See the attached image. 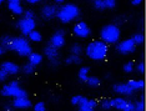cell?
I'll return each mask as SVG.
<instances>
[{
  "mask_svg": "<svg viewBox=\"0 0 146 111\" xmlns=\"http://www.w3.org/2000/svg\"><path fill=\"white\" fill-rule=\"evenodd\" d=\"M122 111H135V105L132 102H129L126 104V106H125V109L122 110Z\"/></svg>",
  "mask_w": 146,
  "mask_h": 111,
  "instance_id": "1f68e13d",
  "label": "cell"
},
{
  "mask_svg": "<svg viewBox=\"0 0 146 111\" xmlns=\"http://www.w3.org/2000/svg\"><path fill=\"white\" fill-rule=\"evenodd\" d=\"M101 106H102V109H105V110H109V109H111V107H112L110 100H105V101H102Z\"/></svg>",
  "mask_w": 146,
  "mask_h": 111,
  "instance_id": "d6a6232c",
  "label": "cell"
},
{
  "mask_svg": "<svg viewBox=\"0 0 146 111\" xmlns=\"http://www.w3.org/2000/svg\"><path fill=\"white\" fill-rule=\"evenodd\" d=\"M144 109H145L144 100H140L139 102H136V105H135V111H144Z\"/></svg>",
  "mask_w": 146,
  "mask_h": 111,
  "instance_id": "83f0119b",
  "label": "cell"
},
{
  "mask_svg": "<svg viewBox=\"0 0 146 111\" xmlns=\"http://www.w3.org/2000/svg\"><path fill=\"white\" fill-rule=\"evenodd\" d=\"M74 33L78 36H80V38H88L90 35V28L88 26L86 23L80 21L74 26Z\"/></svg>",
  "mask_w": 146,
  "mask_h": 111,
  "instance_id": "9c48e42d",
  "label": "cell"
},
{
  "mask_svg": "<svg viewBox=\"0 0 146 111\" xmlns=\"http://www.w3.org/2000/svg\"><path fill=\"white\" fill-rule=\"evenodd\" d=\"M131 1H132V4L134 5H139L141 3V0H131Z\"/></svg>",
  "mask_w": 146,
  "mask_h": 111,
  "instance_id": "f35d334b",
  "label": "cell"
},
{
  "mask_svg": "<svg viewBox=\"0 0 146 111\" xmlns=\"http://www.w3.org/2000/svg\"><path fill=\"white\" fill-rule=\"evenodd\" d=\"M3 1H4V0H0V5H1V3H3Z\"/></svg>",
  "mask_w": 146,
  "mask_h": 111,
  "instance_id": "ee69618b",
  "label": "cell"
},
{
  "mask_svg": "<svg viewBox=\"0 0 146 111\" xmlns=\"http://www.w3.org/2000/svg\"><path fill=\"white\" fill-rule=\"evenodd\" d=\"M6 77H8V74L4 70H0V81H5Z\"/></svg>",
  "mask_w": 146,
  "mask_h": 111,
  "instance_id": "e575fe53",
  "label": "cell"
},
{
  "mask_svg": "<svg viewBox=\"0 0 146 111\" xmlns=\"http://www.w3.org/2000/svg\"><path fill=\"white\" fill-rule=\"evenodd\" d=\"M58 4H61V3H65V1H68V0H55Z\"/></svg>",
  "mask_w": 146,
  "mask_h": 111,
  "instance_id": "7bdbcfd3",
  "label": "cell"
},
{
  "mask_svg": "<svg viewBox=\"0 0 146 111\" xmlns=\"http://www.w3.org/2000/svg\"><path fill=\"white\" fill-rule=\"evenodd\" d=\"M8 6H9V9H10V11L14 13V14H16V15L23 14V6L20 4H18V3H9Z\"/></svg>",
  "mask_w": 146,
  "mask_h": 111,
  "instance_id": "d6986e66",
  "label": "cell"
},
{
  "mask_svg": "<svg viewBox=\"0 0 146 111\" xmlns=\"http://www.w3.org/2000/svg\"><path fill=\"white\" fill-rule=\"evenodd\" d=\"M45 54L54 65L59 64V53H58V49L56 48H54V46H51V45H48L45 48Z\"/></svg>",
  "mask_w": 146,
  "mask_h": 111,
  "instance_id": "8fae6325",
  "label": "cell"
},
{
  "mask_svg": "<svg viewBox=\"0 0 146 111\" xmlns=\"http://www.w3.org/2000/svg\"><path fill=\"white\" fill-rule=\"evenodd\" d=\"M18 28L24 35H29L35 29V20L34 19H21L18 21Z\"/></svg>",
  "mask_w": 146,
  "mask_h": 111,
  "instance_id": "52a82bcc",
  "label": "cell"
},
{
  "mask_svg": "<svg viewBox=\"0 0 146 111\" xmlns=\"http://www.w3.org/2000/svg\"><path fill=\"white\" fill-rule=\"evenodd\" d=\"M127 85L131 87L132 90H142L145 86V82L142 80H130L127 82Z\"/></svg>",
  "mask_w": 146,
  "mask_h": 111,
  "instance_id": "ac0fdd59",
  "label": "cell"
},
{
  "mask_svg": "<svg viewBox=\"0 0 146 111\" xmlns=\"http://www.w3.org/2000/svg\"><path fill=\"white\" fill-rule=\"evenodd\" d=\"M81 51H82V48L80 44H74V45H72V48H71L72 55H80Z\"/></svg>",
  "mask_w": 146,
  "mask_h": 111,
  "instance_id": "cb8c5ba5",
  "label": "cell"
},
{
  "mask_svg": "<svg viewBox=\"0 0 146 111\" xmlns=\"http://www.w3.org/2000/svg\"><path fill=\"white\" fill-rule=\"evenodd\" d=\"M4 51H5V49L3 48V46H0V55H3V54H4Z\"/></svg>",
  "mask_w": 146,
  "mask_h": 111,
  "instance_id": "b9f144b4",
  "label": "cell"
},
{
  "mask_svg": "<svg viewBox=\"0 0 146 111\" xmlns=\"http://www.w3.org/2000/svg\"><path fill=\"white\" fill-rule=\"evenodd\" d=\"M88 74H89V68H81L79 71V79L81 81H86L88 80Z\"/></svg>",
  "mask_w": 146,
  "mask_h": 111,
  "instance_id": "44dd1931",
  "label": "cell"
},
{
  "mask_svg": "<svg viewBox=\"0 0 146 111\" xmlns=\"http://www.w3.org/2000/svg\"><path fill=\"white\" fill-rule=\"evenodd\" d=\"M100 36L105 44H116L120 39V29L116 25H106L101 29Z\"/></svg>",
  "mask_w": 146,
  "mask_h": 111,
  "instance_id": "277c9868",
  "label": "cell"
},
{
  "mask_svg": "<svg viewBox=\"0 0 146 111\" xmlns=\"http://www.w3.org/2000/svg\"><path fill=\"white\" fill-rule=\"evenodd\" d=\"M114 91L117 94H121V95H131L134 90L127 84H119V85L114 86Z\"/></svg>",
  "mask_w": 146,
  "mask_h": 111,
  "instance_id": "9a60e30c",
  "label": "cell"
},
{
  "mask_svg": "<svg viewBox=\"0 0 146 111\" xmlns=\"http://www.w3.org/2000/svg\"><path fill=\"white\" fill-rule=\"evenodd\" d=\"M64 30H58V33H55L54 35H52V38L50 40V45L54 46L56 49H60L64 46L65 44V38H64Z\"/></svg>",
  "mask_w": 146,
  "mask_h": 111,
  "instance_id": "ba28073f",
  "label": "cell"
},
{
  "mask_svg": "<svg viewBox=\"0 0 146 111\" xmlns=\"http://www.w3.org/2000/svg\"><path fill=\"white\" fill-rule=\"evenodd\" d=\"M94 5H95V8L99 9V10L105 9V6H104V0H94Z\"/></svg>",
  "mask_w": 146,
  "mask_h": 111,
  "instance_id": "4316f807",
  "label": "cell"
},
{
  "mask_svg": "<svg viewBox=\"0 0 146 111\" xmlns=\"http://www.w3.org/2000/svg\"><path fill=\"white\" fill-rule=\"evenodd\" d=\"M29 36V39L31 40V41H35V43H39V41H41V34L39 31H36V30H33V31L30 33V34L28 35Z\"/></svg>",
  "mask_w": 146,
  "mask_h": 111,
  "instance_id": "ffe728a7",
  "label": "cell"
},
{
  "mask_svg": "<svg viewBox=\"0 0 146 111\" xmlns=\"http://www.w3.org/2000/svg\"><path fill=\"white\" fill-rule=\"evenodd\" d=\"M42 0H28V3H30V4H36V3H40Z\"/></svg>",
  "mask_w": 146,
  "mask_h": 111,
  "instance_id": "74e56055",
  "label": "cell"
},
{
  "mask_svg": "<svg viewBox=\"0 0 146 111\" xmlns=\"http://www.w3.org/2000/svg\"><path fill=\"white\" fill-rule=\"evenodd\" d=\"M1 95L3 96H14L16 97H26V91L20 89L19 86H13V85H5L1 89Z\"/></svg>",
  "mask_w": 146,
  "mask_h": 111,
  "instance_id": "5b68a950",
  "label": "cell"
},
{
  "mask_svg": "<svg viewBox=\"0 0 146 111\" xmlns=\"http://www.w3.org/2000/svg\"><path fill=\"white\" fill-rule=\"evenodd\" d=\"M10 85H13V86H19V84H18V81H11Z\"/></svg>",
  "mask_w": 146,
  "mask_h": 111,
  "instance_id": "60d3db41",
  "label": "cell"
},
{
  "mask_svg": "<svg viewBox=\"0 0 146 111\" xmlns=\"http://www.w3.org/2000/svg\"><path fill=\"white\" fill-rule=\"evenodd\" d=\"M124 70H125L126 72H131L132 70H134V64H132V62H127V64H125Z\"/></svg>",
  "mask_w": 146,
  "mask_h": 111,
  "instance_id": "f546056e",
  "label": "cell"
},
{
  "mask_svg": "<svg viewBox=\"0 0 146 111\" xmlns=\"http://www.w3.org/2000/svg\"><path fill=\"white\" fill-rule=\"evenodd\" d=\"M5 111H10V110H9V109H6V110H5Z\"/></svg>",
  "mask_w": 146,
  "mask_h": 111,
  "instance_id": "f6af8a7d",
  "label": "cell"
},
{
  "mask_svg": "<svg viewBox=\"0 0 146 111\" xmlns=\"http://www.w3.org/2000/svg\"><path fill=\"white\" fill-rule=\"evenodd\" d=\"M137 71L139 72H144L145 71V65H144V62H140L137 65Z\"/></svg>",
  "mask_w": 146,
  "mask_h": 111,
  "instance_id": "8d00e7d4",
  "label": "cell"
},
{
  "mask_svg": "<svg viewBox=\"0 0 146 111\" xmlns=\"http://www.w3.org/2000/svg\"><path fill=\"white\" fill-rule=\"evenodd\" d=\"M58 13V6L55 5H44L41 9V15L44 16V19H52L56 16Z\"/></svg>",
  "mask_w": 146,
  "mask_h": 111,
  "instance_id": "7c38bea8",
  "label": "cell"
},
{
  "mask_svg": "<svg viewBox=\"0 0 146 111\" xmlns=\"http://www.w3.org/2000/svg\"><path fill=\"white\" fill-rule=\"evenodd\" d=\"M1 70L8 74V75H16L19 71H20V68H19L16 64L14 62H10V61H6L1 65Z\"/></svg>",
  "mask_w": 146,
  "mask_h": 111,
  "instance_id": "4fadbf2b",
  "label": "cell"
},
{
  "mask_svg": "<svg viewBox=\"0 0 146 111\" xmlns=\"http://www.w3.org/2000/svg\"><path fill=\"white\" fill-rule=\"evenodd\" d=\"M95 106H96L95 100H88L86 97L81 96L80 102H79V111H94Z\"/></svg>",
  "mask_w": 146,
  "mask_h": 111,
  "instance_id": "30bf717a",
  "label": "cell"
},
{
  "mask_svg": "<svg viewBox=\"0 0 146 111\" xmlns=\"http://www.w3.org/2000/svg\"><path fill=\"white\" fill-rule=\"evenodd\" d=\"M23 71H24L25 74H31L33 71H34V66L30 65V64H26L24 68H23Z\"/></svg>",
  "mask_w": 146,
  "mask_h": 111,
  "instance_id": "f1b7e54d",
  "label": "cell"
},
{
  "mask_svg": "<svg viewBox=\"0 0 146 111\" xmlns=\"http://www.w3.org/2000/svg\"><path fill=\"white\" fill-rule=\"evenodd\" d=\"M14 106L16 109H29L31 106V102L28 97H16L14 100Z\"/></svg>",
  "mask_w": 146,
  "mask_h": 111,
  "instance_id": "5bb4252c",
  "label": "cell"
},
{
  "mask_svg": "<svg viewBox=\"0 0 146 111\" xmlns=\"http://www.w3.org/2000/svg\"><path fill=\"white\" fill-rule=\"evenodd\" d=\"M116 49H117L119 53L121 54H131L135 51L136 49V44L134 43V40L132 39H126V40H122L117 44V46H116Z\"/></svg>",
  "mask_w": 146,
  "mask_h": 111,
  "instance_id": "8992f818",
  "label": "cell"
},
{
  "mask_svg": "<svg viewBox=\"0 0 146 111\" xmlns=\"http://www.w3.org/2000/svg\"><path fill=\"white\" fill-rule=\"evenodd\" d=\"M110 102H111V106L112 107H116L117 110H124L125 109V106H126V104H127V101L124 99H121V97H119V99H114V100H110Z\"/></svg>",
  "mask_w": 146,
  "mask_h": 111,
  "instance_id": "e0dca14e",
  "label": "cell"
},
{
  "mask_svg": "<svg viewBox=\"0 0 146 111\" xmlns=\"http://www.w3.org/2000/svg\"><path fill=\"white\" fill-rule=\"evenodd\" d=\"M8 3H18V4H20V0H8Z\"/></svg>",
  "mask_w": 146,
  "mask_h": 111,
  "instance_id": "ab89813d",
  "label": "cell"
},
{
  "mask_svg": "<svg viewBox=\"0 0 146 111\" xmlns=\"http://www.w3.org/2000/svg\"><path fill=\"white\" fill-rule=\"evenodd\" d=\"M41 61H42V56L40 55V54H38V53H31L30 55H29V64H30V65H33L34 68H35V66H38Z\"/></svg>",
  "mask_w": 146,
  "mask_h": 111,
  "instance_id": "2e32d148",
  "label": "cell"
},
{
  "mask_svg": "<svg viewBox=\"0 0 146 111\" xmlns=\"http://www.w3.org/2000/svg\"><path fill=\"white\" fill-rule=\"evenodd\" d=\"M132 40H134V43L136 44V45L142 44V43H144V35H142V34H136V35H134Z\"/></svg>",
  "mask_w": 146,
  "mask_h": 111,
  "instance_id": "484cf974",
  "label": "cell"
},
{
  "mask_svg": "<svg viewBox=\"0 0 146 111\" xmlns=\"http://www.w3.org/2000/svg\"><path fill=\"white\" fill-rule=\"evenodd\" d=\"M34 109H35V111H45V104L44 102H38Z\"/></svg>",
  "mask_w": 146,
  "mask_h": 111,
  "instance_id": "4dcf8cb0",
  "label": "cell"
},
{
  "mask_svg": "<svg viewBox=\"0 0 146 111\" xmlns=\"http://www.w3.org/2000/svg\"><path fill=\"white\" fill-rule=\"evenodd\" d=\"M80 14V11H79V8L74 4H66L64 6H61L60 9H58V13H56V16H58V19L60 20L61 23H65V24H68V23L72 21L74 19H76Z\"/></svg>",
  "mask_w": 146,
  "mask_h": 111,
  "instance_id": "3957f363",
  "label": "cell"
},
{
  "mask_svg": "<svg viewBox=\"0 0 146 111\" xmlns=\"http://www.w3.org/2000/svg\"><path fill=\"white\" fill-rule=\"evenodd\" d=\"M88 84L90 86H92V87H95V86H98L99 84H100V80L98 79V77H95V76H90V77H88Z\"/></svg>",
  "mask_w": 146,
  "mask_h": 111,
  "instance_id": "603a6c76",
  "label": "cell"
},
{
  "mask_svg": "<svg viewBox=\"0 0 146 111\" xmlns=\"http://www.w3.org/2000/svg\"><path fill=\"white\" fill-rule=\"evenodd\" d=\"M1 46L4 49L14 50L20 56H29L31 51V46L25 38H11V36H4L1 39Z\"/></svg>",
  "mask_w": 146,
  "mask_h": 111,
  "instance_id": "6da1fadb",
  "label": "cell"
},
{
  "mask_svg": "<svg viewBox=\"0 0 146 111\" xmlns=\"http://www.w3.org/2000/svg\"><path fill=\"white\" fill-rule=\"evenodd\" d=\"M25 18L26 19H34V13H33L31 10H28V11H25Z\"/></svg>",
  "mask_w": 146,
  "mask_h": 111,
  "instance_id": "d590c367",
  "label": "cell"
},
{
  "mask_svg": "<svg viewBox=\"0 0 146 111\" xmlns=\"http://www.w3.org/2000/svg\"><path fill=\"white\" fill-rule=\"evenodd\" d=\"M80 99H81V96H74L71 99V104L72 105H79V102H80Z\"/></svg>",
  "mask_w": 146,
  "mask_h": 111,
  "instance_id": "836d02e7",
  "label": "cell"
},
{
  "mask_svg": "<svg viewBox=\"0 0 146 111\" xmlns=\"http://www.w3.org/2000/svg\"><path fill=\"white\" fill-rule=\"evenodd\" d=\"M115 5H116V0H104L105 9L106 8H108V9H112V8H115Z\"/></svg>",
  "mask_w": 146,
  "mask_h": 111,
  "instance_id": "d4e9b609",
  "label": "cell"
},
{
  "mask_svg": "<svg viewBox=\"0 0 146 111\" xmlns=\"http://www.w3.org/2000/svg\"><path fill=\"white\" fill-rule=\"evenodd\" d=\"M86 55L92 60H104L108 55V44L104 41H91L86 48Z\"/></svg>",
  "mask_w": 146,
  "mask_h": 111,
  "instance_id": "7a4b0ae2",
  "label": "cell"
},
{
  "mask_svg": "<svg viewBox=\"0 0 146 111\" xmlns=\"http://www.w3.org/2000/svg\"><path fill=\"white\" fill-rule=\"evenodd\" d=\"M66 62L68 64H80L81 62V59L79 55H71L70 58L66 59Z\"/></svg>",
  "mask_w": 146,
  "mask_h": 111,
  "instance_id": "7402d4cb",
  "label": "cell"
}]
</instances>
